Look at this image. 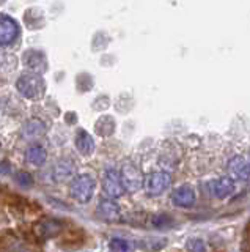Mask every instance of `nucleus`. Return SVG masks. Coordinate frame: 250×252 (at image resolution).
I'll return each mask as SVG.
<instances>
[{"label": "nucleus", "instance_id": "nucleus-1", "mask_svg": "<svg viewBox=\"0 0 250 252\" xmlns=\"http://www.w3.org/2000/svg\"><path fill=\"white\" fill-rule=\"evenodd\" d=\"M95 189L96 180L88 173H82V175H77L69 185V197L79 203H88L95 195Z\"/></svg>", "mask_w": 250, "mask_h": 252}, {"label": "nucleus", "instance_id": "nucleus-2", "mask_svg": "<svg viewBox=\"0 0 250 252\" xmlns=\"http://www.w3.org/2000/svg\"><path fill=\"white\" fill-rule=\"evenodd\" d=\"M18 92L27 99H38L46 92V84L40 74H24L16 82Z\"/></svg>", "mask_w": 250, "mask_h": 252}, {"label": "nucleus", "instance_id": "nucleus-3", "mask_svg": "<svg viewBox=\"0 0 250 252\" xmlns=\"http://www.w3.org/2000/svg\"><path fill=\"white\" fill-rule=\"evenodd\" d=\"M170 185H171V173H168L166 170L150 173L143 183L146 194L151 197L164 194L170 188Z\"/></svg>", "mask_w": 250, "mask_h": 252}, {"label": "nucleus", "instance_id": "nucleus-4", "mask_svg": "<svg viewBox=\"0 0 250 252\" xmlns=\"http://www.w3.org/2000/svg\"><path fill=\"white\" fill-rule=\"evenodd\" d=\"M103 189L106 195H109V199H118V197H121L126 192L121 180V173L115 169H109L103 177Z\"/></svg>", "mask_w": 250, "mask_h": 252}, {"label": "nucleus", "instance_id": "nucleus-5", "mask_svg": "<svg viewBox=\"0 0 250 252\" xmlns=\"http://www.w3.org/2000/svg\"><path fill=\"white\" fill-rule=\"evenodd\" d=\"M120 173H121L124 189H126L128 192H137L143 188V183H145L143 175L134 164H124Z\"/></svg>", "mask_w": 250, "mask_h": 252}, {"label": "nucleus", "instance_id": "nucleus-6", "mask_svg": "<svg viewBox=\"0 0 250 252\" xmlns=\"http://www.w3.org/2000/svg\"><path fill=\"white\" fill-rule=\"evenodd\" d=\"M63 232H65V224L56 219L40 220V222H35L33 225V233L41 240L56 238V236H60Z\"/></svg>", "mask_w": 250, "mask_h": 252}, {"label": "nucleus", "instance_id": "nucleus-7", "mask_svg": "<svg viewBox=\"0 0 250 252\" xmlns=\"http://www.w3.org/2000/svg\"><path fill=\"white\" fill-rule=\"evenodd\" d=\"M19 26L10 16H0V46H10L16 41Z\"/></svg>", "mask_w": 250, "mask_h": 252}, {"label": "nucleus", "instance_id": "nucleus-8", "mask_svg": "<svg viewBox=\"0 0 250 252\" xmlns=\"http://www.w3.org/2000/svg\"><path fill=\"white\" fill-rule=\"evenodd\" d=\"M96 216L106 222H118L121 219V210L113 199H103L96 208Z\"/></svg>", "mask_w": 250, "mask_h": 252}, {"label": "nucleus", "instance_id": "nucleus-9", "mask_svg": "<svg viewBox=\"0 0 250 252\" xmlns=\"http://www.w3.org/2000/svg\"><path fill=\"white\" fill-rule=\"evenodd\" d=\"M226 169H228L230 177L242 181H250V161H247L244 156H233L228 161Z\"/></svg>", "mask_w": 250, "mask_h": 252}, {"label": "nucleus", "instance_id": "nucleus-10", "mask_svg": "<svg viewBox=\"0 0 250 252\" xmlns=\"http://www.w3.org/2000/svg\"><path fill=\"white\" fill-rule=\"evenodd\" d=\"M24 65L32 71L33 74H41L48 69V60H46L43 52L27 51L24 55Z\"/></svg>", "mask_w": 250, "mask_h": 252}, {"label": "nucleus", "instance_id": "nucleus-11", "mask_svg": "<svg viewBox=\"0 0 250 252\" xmlns=\"http://www.w3.org/2000/svg\"><path fill=\"white\" fill-rule=\"evenodd\" d=\"M171 200L176 205V207L181 208H189L195 203V192L191 186H179L178 189H175L173 195H171Z\"/></svg>", "mask_w": 250, "mask_h": 252}, {"label": "nucleus", "instance_id": "nucleus-12", "mask_svg": "<svg viewBox=\"0 0 250 252\" xmlns=\"http://www.w3.org/2000/svg\"><path fill=\"white\" fill-rule=\"evenodd\" d=\"M74 144H76L77 152L83 156H90L95 152V140H93V137L85 129H79L76 132Z\"/></svg>", "mask_w": 250, "mask_h": 252}, {"label": "nucleus", "instance_id": "nucleus-13", "mask_svg": "<svg viewBox=\"0 0 250 252\" xmlns=\"http://www.w3.org/2000/svg\"><path fill=\"white\" fill-rule=\"evenodd\" d=\"M234 189H236V186H234V181L230 177L217 178L213 183V192L216 197H219V199H223V197L231 195L234 192Z\"/></svg>", "mask_w": 250, "mask_h": 252}, {"label": "nucleus", "instance_id": "nucleus-14", "mask_svg": "<svg viewBox=\"0 0 250 252\" xmlns=\"http://www.w3.org/2000/svg\"><path fill=\"white\" fill-rule=\"evenodd\" d=\"M27 159L30 164L40 167V165H43L46 162V159H48V152L40 145H33L27 150Z\"/></svg>", "mask_w": 250, "mask_h": 252}, {"label": "nucleus", "instance_id": "nucleus-15", "mask_svg": "<svg viewBox=\"0 0 250 252\" xmlns=\"http://www.w3.org/2000/svg\"><path fill=\"white\" fill-rule=\"evenodd\" d=\"M46 132V125L41 120H28L24 126V136L26 137H41L43 134Z\"/></svg>", "mask_w": 250, "mask_h": 252}, {"label": "nucleus", "instance_id": "nucleus-16", "mask_svg": "<svg viewBox=\"0 0 250 252\" xmlns=\"http://www.w3.org/2000/svg\"><path fill=\"white\" fill-rule=\"evenodd\" d=\"M95 129L96 132L99 134V136H103V137H107V136H112L113 131H115V122H113V118L112 117H101L99 120L96 122L95 125Z\"/></svg>", "mask_w": 250, "mask_h": 252}, {"label": "nucleus", "instance_id": "nucleus-17", "mask_svg": "<svg viewBox=\"0 0 250 252\" xmlns=\"http://www.w3.org/2000/svg\"><path fill=\"white\" fill-rule=\"evenodd\" d=\"M167 244V240L164 238H146L140 241V246L146 251H159Z\"/></svg>", "mask_w": 250, "mask_h": 252}, {"label": "nucleus", "instance_id": "nucleus-18", "mask_svg": "<svg viewBox=\"0 0 250 252\" xmlns=\"http://www.w3.org/2000/svg\"><path fill=\"white\" fill-rule=\"evenodd\" d=\"M109 251L111 252H129V243L121 238H113L109 243Z\"/></svg>", "mask_w": 250, "mask_h": 252}, {"label": "nucleus", "instance_id": "nucleus-19", "mask_svg": "<svg viewBox=\"0 0 250 252\" xmlns=\"http://www.w3.org/2000/svg\"><path fill=\"white\" fill-rule=\"evenodd\" d=\"M186 249L189 252H206V244L200 238H189L186 241Z\"/></svg>", "mask_w": 250, "mask_h": 252}, {"label": "nucleus", "instance_id": "nucleus-20", "mask_svg": "<svg viewBox=\"0 0 250 252\" xmlns=\"http://www.w3.org/2000/svg\"><path fill=\"white\" fill-rule=\"evenodd\" d=\"M14 180H16L18 185L24 188H30L33 185V177H32V173H28V172H18L16 175H14Z\"/></svg>", "mask_w": 250, "mask_h": 252}, {"label": "nucleus", "instance_id": "nucleus-21", "mask_svg": "<svg viewBox=\"0 0 250 252\" xmlns=\"http://www.w3.org/2000/svg\"><path fill=\"white\" fill-rule=\"evenodd\" d=\"M56 170H57L56 172V177H57L58 181H65L69 175H71V172H73L71 167H66V164H60Z\"/></svg>", "mask_w": 250, "mask_h": 252}, {"label": "nucleus", "instance_id": "nucleus-22", "mask_svg": "<svg viewBox=\"0 0 250 252\" xmlns=\"http://www.w3.org/2000/svg\"><path fill=\"white\" fill-rule=\"evenodd\" d=\"M10 169H11V165H10L8 161H2V162H0V173H8Z\"/></svg>", "mask_w": 250, "mask_h": 252}]
</instances>
